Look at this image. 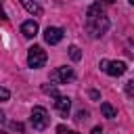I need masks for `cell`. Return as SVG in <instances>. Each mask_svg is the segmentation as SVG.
<instances>
[{
  "label": "cell",
  "mask_w": 134,
  "mask_h": 134,
  "mask_svg": "<svg viewBox=\"0 0 134 134\" xmlns=\"http://www.w3.org/2000/svg\"><path fill=\"white\" fill-rule=\"evenodd\" d=\"M100 69H103L105 73L117 77V75H124L128 67H126L124 61H107V59H103V61H100Z\"/></svg>",
  "instance_id": "3"
},
{
  "label": "cell",
  "mask_w": 134,
  "mask_h": 134,
  "mask_svg": "<svg viewBox=\"0 0 134 134\" xmlns=\"http://www.w3.org/2000/svg\"><path fill=\"white\" fill-rule=\"evenodd\" d=\"M10 98V92L6 88H0V100H8Z\"/></svg>",
  "instance_id": "15"
},
{
  "label": "cell",
  "mask_w": 134,
  "mask_h": 134,
  "mask_svg": "<svg viewBox=\"0 0 134 134\" xmlns=\"http://www.w3.org/2000/svg\"><path fill=\"white\" fill-rule=\"evenodd\" d=\"M63 29L61 27H46L44 29V40L48 42V44H59L61 40H63Z\"/></svg>",
  "instance_id": "5"
},
{
  "label": "cell",
  "mask_w": 134,
  "mask_h": 134,
  "mask_svg": "<svg viewBox=\"0 0 134 134\" xmlns=\"http://www.w3.org/2000/svg\"><path fill=\"white\" fill-rule=\"evenodd\" d=\"M23 4V8L29 13V15H42V6L36 2V0H19Z\"/></svg>",
  "instance_id": "9"
},
{
  "label": "cell",
  "mask_w": 134,
  "mask_h": 134,
  "mask_svg": "<svg viewBox=\"0 0 134 134\" xmlns=\"http://www.w3.org/2000/svg\"><path fill=\"white\" fill-rule=\"evenodd\" d=\"M44 63H46V50L42 46H31L27 50V65L31 69H40L44 67Z\"/></svg>",
  "instance_id": "2"
},
{
  "label": "cell",
  "mask_w": 134,
  "mask_h": 134,
  "mask_svg": "<svg viewBox=\"0 0 134 134\" xmlns=\"http://www.w3.org/2000/svg\"><path fill=\"white\" fill-rule=\"evenodd\" d=\"M21 34H23L25 38H34V36L38 34V23H36L34 19L23 21V23H21Z\"/></svg>",
  "instance_id": "7"
},
{
  "label": "cell",
  "mask_w": 134,
  "mask_h": 134,
  "mask_svg": "<svg viewBox=\"0 0 134 134\" xmlns=\"http://www.w3.org/2000/svg\"><path fill=\"white\" fill-rule=\"evenodd\" d=\"M86 17H88V19H96V17H103V4H100V2H96V4H92V6L88 8V13H86Z\"/></svg>",
  "instance_id": "10"
},
{
  "label": "cell",
  "mask_w": 134,
  "mask_h": 134,
  "mask_svg": "<svg viewBox=\"0 0 134 134\" xmlns=\"http://www.w3.org/2000/svg\"><path fill=\"white\" fill-rule=\"evenodd\" d=\"M34 130H46L48 124H50V117H48V111L44 107H34L31 109V117H29Z\"/></svg>",
  "instance_id": "1"
},
{
  "label": "cell",
  "mask_w": 134,
  "mask_h": 134,
  "mask_svg": "<svg viewBox=\"0 0 134 134\" xmlns=\"http://www.w3.org/2000/svg\"><path fill=\"white\" fill-rule=\"evenodd\" d=\"M126 94L128 96H134V82H128L126 84Z\"/></svg>",
  "instance_id": "14"
},
{
  "label": "cell",
  "mask_w": 134,
  "mask_h": 134,
  "mask_svg": "<svg viewBox=\"0 0 134 134\" xmlns=\"http://www.w3.org/2000/svg\"><path fill=\"white\" fill-rule=\"evenodd\" d=\"M100 113H103L105 117H109V119L115 117V109H113V105H109V103H100Z\"/></svg>",
  "instance_id": "11"
},
{
  "label": "cell",
  "mask_w": 134,
  "mask_h": 134,
  "mask_svg": "<svg viewBox=\"0 0 134 134\" xmlns=\"http://www.w3.org/2000/svg\"><path fill=\"white\" fill-rule=\"evenodd\" d=\"M57 132H59V134H77V132H73V130H67L65 126H59V128H57Z\"/></svg>",
  "instance_id": "16"
},
{
  "label": "cell",
  "mask_w": 134,
  "mask_h": 134,
  "mask_svg": "<svg viewBox=\"0 0 134 134\" xmlns=\"http://www.w3.org/2000/svg\"><path fill=\"white\" fill-rule=\"evenodd\" d=\"M54 109H57L61 115H67L69 109H71V100H69L67 96H57V98H54Z\"/></svg>",
  "instance_id": "8"
},
{
  "label": "cell",
  "mask_w": 134,
  "mask_h": 134,
  "mask_svg": "<svg viewBox=\"0 0 134 134\" xmlns=\"http://www.w3.org/2000/svg\"><path fill=\"white\" fill-rule=\"evenodd\" d=\"M73 69L71 67H59L54 73H52V80L54 82H59V84H67L69 80H73Z\"/></svg>",
  "instance_id": "6"
},
{
  "label": "cell",
  "mask_w": 134,
  "mask_h": 134,
  "mask_svg": "<svg viewBox=\"0 0 134 134\" xmlns=\"http://www.w3.org/2000/svg\"><path fill=\"white\" fill-rule=\"evenodd\" d=\"M10 128H13V130H17V132H23V124H19V121H13V124H10Z\"/></svg>",
  "instance_id": "17"
},
{
  "label": "cell",
  "mask_w": 134,
  "mask_h": 134,
  "mask_svg": "<svg viewBox=\"0 0 134 134\" xmlns=\"http://www.w3.org/2000/svg\"><path fill=\"white\" fill-rule=\"evenodd\" d=\"M107 29H109V19H107L105 15H103V17H96V19H88V31H90L94 38L103 36Z\"/></svg>",
  "instance_id": "4"
},
{
  "label": "cell",
  "mask_w": 134,
  "mask_h": 134,
  "mask_svg": "<svg viewBox=\"0 0 134 134\" xmlns=\"http://www.w3.org/2000/svg\"><path fill=\"white\" fill-rule=\"evenodd\" d=\"M2 121H4V113L0 111V124H2Z\"/></svg>",
  "instance_id": "22"
},
{
  "label": "cell",
  "mask_w": 134,
  "mask_h": 134,
  "mask_svg": "<svg viewBox=\"0 0 134 134\" xmlns=\"http://www.w3.org/2000/svg\"><path fill=\"white\" fill-rule=\"evenodd\" d=\"M86 115H88L86 111H77V117H75V119H86Z\"/></svg>",
  "instance_id": "18"
},
{
  "label": "cell",
  "mask_w": 134,
  "mask_h": 134,
  "mask_svg": "<svg viewBox=\"0 0 134 134\" xmlns=\"http://www.w3.org/2000/svg\"><path fill=\"white\" fill-rule=\"evenodd\" d=\"M42 90H44V92H46V94H50V96H54V98H57V96H59V92H57V88H54V86H44V88H42Z\"/></svg>",
  "instance_id": "13"
},
{
  "label": "cell",
  "mask_w": 134,
  "mask_h": 134,
  "mask_svg": "<svg viewBox=\"0 0 134 134\" xmlns=\"http://www.w3.org/2000/svg\"><path fill=\"white\" fill-rule=\"evenodd\" d=\"M98 96H100V94H98V92H96V90H90V98H94V100H96V98H98Z\"/></svg>",
  "instance_id": "19"
},
{
  "label": "cell",
  "mask_w": 134,
  "mask_h": 134,
  "mask_svg": "<svg viewBox=\"0 0 134 134\" xmlns=\"http://www.w3.org/2000/svg\"><path fill=\"white\" fill-rule=\"evenodd\" d=\"M109 2H111V0H109Z\"/></svg>",
  "instance_id": "24"
},
{
  "label": "cell",
  "mask_w": 134,
  "mask_h": 134,
  "mask_svg": "<svg viewBox=\"0 0 134 134\" xmlns=\"http://www.w3.org/2000/svg\"><path fill=\"white\" fill-rule=\"evenodd\" d=\"M0 21H6V15H4L2 10H0Z\"/></svg>",
  "instance_id": "21"
},
{
  "label": "cell",
  "mask_w": 134,
  "mask_h": 134,
  "mask_svg": "<svg viewBox=\"0 0 134 134\" xmlns=\"http://www.w3.org/2000/svg\"><path fill=\"white\" fill-rule=\"evenodd\" d=\"M130 4H132V6H134V0H130Z\"/></svg>",
  "instance_id": "23"
},
{
  "label": "cell",
  "mask_w": 134,
  "mask_h": 134,
  "mask_svg": "<svg viewBox=\"0 0 134 134\" xmlns=\"http://www.w3.org/2000/svg\"><path fill=\"white\" fill-rule=\"evenodd\" d=\"M92 134H103V128H98V126H96V128H92Z\"/></svg>",
  "instance_id": "20"
},
{
  "label": "cell",
  "mask_w": 134,
  "mask_h": 134,
  "mask_svg": "<svg viewBox=\"0 0 134 134\" xmlns=\"http://www.w3.org/2000/svg\"><path fill=\"white\" fill-rule=\"evenodd\" d=\"M69 57H71L73 61H80V59H82V50H80L77 46H69Z\"/></svg>",
  "instance_id": "12"
}]
</instances>
